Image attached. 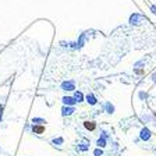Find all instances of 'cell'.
Wrapping results in <instances>:
<instances>
[{"mask_svg":"<svg viewBox=\"0 0 156 156\" xmlns=\"http://www.w3.org/2000/svg\"><path fill=\"white\" fill-rule=\"evenodd\" d=\"M73 112H74L73 109H65V107L63 109V114H71Z\"/></svg>","mask_w":156,"mask_h":156,"instance_id":"6","label":"cell"},{"mask_svg":"<svg viewBox=\"0 0 156 156\" xmlns=\"http://www.w3.org/2000/svg\"><path fill=\"white\" fill-rule=\"evenodd\" d=\"M32 131L35 132V134H42V132H45V127L43 126H33Z\"/></svg>","mask_w":156,"mask_h":156,"instance_id":"2","label":"cell"},{"mask_svg":"<svg viewBox=\"0 0 156 156\" xmlns=\"http://www.w3.org/2000/svg\"><path fill=\"white\" fill-rule=\"evenodd\" d=\"M75 98L78 99V102L81 100V99H82V94H78V92H77V95H75Z\"/></svg>","mask_w":156,"mask_h":156,"instance_id":"7","label":"cell"},{"mask_svg":"<svg viewBox=\"0 0 156 156\" xmlns=\"http://www.w3.org/2000/svg\"><path fill=\"white\" fill-rule=\"evenodd\" d=\"M144 139H148L149 138V131L148 130H142V135H141Z\"/></svg>","mask_w":156,"mask_h":156,"instance_id":"4","label":"cell"},{"mask_svg":"<svg viewBox=\"0 0 156 156\" xmlns=\"http://www.w3.org/2000/svg\"><path fill=\"white\" fill-rule=\"evenodd\" d=\"M98 145H99V146H105V141H103V139H102V141L99 139V141H98Z\"/></svg>","mask_w":156,"mask_h":156,"instance_id":"8","label":"cell"},{"mask_svg":"<svg viewBox=\"0 0 156 156\" xmlns=\"http://www.w3.org/2000/svg\"><path fill=\"white\" fill-rule=\"evenodd\" d=\"M63 100H64V103H68V105H73V103H74V99L73 98H64Z\"/></svg>","mask_w":156,"mask_h":156,"instance_id":"5","label":"cell"},{"mask_svg":"<svg viewBox=\"0 0 156 156\" xmlns=\"http://www.w3.org/2000/svg\"><path fill=\"white\" fill-rule=\"evenodd\" d=\"M84 126H85V128H87V130H91V131H94L95 128H96V124H95L94 121H85V123H84Z\"/></svg>","mask_w":156,"mask_h":156,"instance_id":"1","label":"cell"},{"mask_svg":"<svg viewBox=\"0 0 156 156\" xmlns=\"http://www.w3.org/2000/svg\"><path fill=\"white\" fill-rule=\"evenodd\" d=\"M95 155H98V156L102 155V151H96V152H95Z\"/></svg>","mask_w":156,"mask_h":156,"instance_id":"9","label":"cell"},{"mask_svg":"<svg viewBox=\"0 0 156 156\" xmlns=\"http://www.w3.org/2000/svg\"><path fill=\"white\" fill-rule=\"evenodd\" d=\"M87 99H88V102H89L91 105H95V103H96V100H95V98H94V96H92V95H88V96H87Z\"/></svg>","mask_w":156,"mask_h":156,"instance_id":"3","label":"cell"}]
</instances>
